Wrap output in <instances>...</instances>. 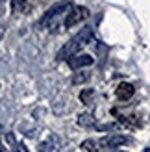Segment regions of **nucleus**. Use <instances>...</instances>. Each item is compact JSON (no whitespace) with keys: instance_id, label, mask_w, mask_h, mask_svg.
<instances>
[{"instance_id":"nucleus-3","label":"nucleus","mask_w":150,"mask_h":152,"mask_svg":"<svg viewBox=\"0 0 150 152\" xmlns=\"http://www.w3.org/2000/svg\"><path fill=\"white\" fill-rule=\"evenodd\" d=\"M71 7V2L69 0H63V2H58V4H54L50 7V10H47V13L43 15V19H41V24H48L50 20H54V19H58L61 13H65L67 10Z\"/></svg>"},{"instance_id":"nucleus-2","label":"nucleus","mask_w":150,"mask_h":152,"mask_svg":"<svg viewBox=\"0 0 150 152\" xmlns=\"http://www.w3.org/2000/svg\"><path fill=\"white\" fill-rule=\"evenodd\" d=\"M67 11H69V13H67V17H65V26H67V28L76 26L78 22H82L84 19L89 17L87 7H82V6H71Z\"/></svg>"},{"instance_id":"nucleus-6","label":"nucleus","mask_w":150,"mask_h":152,"mask_svg":"<svg viewBox=\"0 0 150 152\" xmlns=\"http://www.w3.org/2000/svg\"><path fill=\"white\" fill-rule=\"evenodd\" d=\"M133 93H135V87H133L132 83H121V86L117 87V91H115L119 100H130L133 96Z\"/></svg>"},{"instance_id":"nucleus-12","label":"nucleus","mask_w":150,"mask_h":152,"mask_svg":"<svg viewBox=\"0 0 150 152\" xmlns=\"http://www.w3.org/2000/svg\"><path fill=\"white\" fill-rule=\"evenodd\" d=\"M89 80V74L87 72H76L72 76V83L74 86H80V83H85Z\"/></svg>"},{"instance_id":"nucleus-13","label":"nucleus","mask_w":150,"mask_h":152,"mask_svg":"<svg viewBox=\"0 0 150 152\" xmlns=\"http://www.w3.org/2000/svg\"><path fill=\"white\" fill-rule=\"evenodd\" d=\"M2 35H4V26H0V39H2Z\"/></svg>"},{"instance_id":"nucleus-5","label":"nucleus","mask_w":150,"mask_h":152,"mask_svg":"<svg viewBox=\"0 0 150 152\" xmlns=\"http://www.w3.org/2000/svg\"><path fill=\"white\" fill-rule=\"evenodd\" d=\"M128 141L126 135H121V134H113V135H106L98 141V145L104 147V148H117V147H122L124 143Z\"/></svg>"},{"instance_id":"nucleus-8","label":"nucleus","mask_w":150,"mask_h":152,"mask_svg":"<svg viewBox=\"0 0 150 152\" xmlns=\"http://www.w3.org/2000/svg\"><path fill=\"white\" fill-rule=\"evenodd\" d=\"M93 96H95V89H84L80 93V100L89 106V104H93Z\"/></svg>"},{"instance_id":"nucleus-4","label":"nucleus","mask_w":150,"mask_h":152,"mask_svg":"<svg viewBox=\"0 0 150 152\" xmlns=\"http://www.w3.org/2000/svg\"><path fill=\"white\" fill-rule=\"evenodd\" d=\"M67 65L71 67L72 71H78V69H84V67H89V65H93L95 63V58L93 56H89V54H74L71 56L69 59H65Z\"/></svg>"},{"instance_id":"nucleus-7","label":"nucleus","mask_w":150,"mask_h":152,"mask_svg":"<svg viewBox=\"0 0 150 152\" xmlns=\"http://www.w3.org/2000/svg\"><path fill=\"white\" fill-rule=\"evenodd\" d=\"M78 124L80 126H93L95 119H93L91 113H80V115H78Z\"/></svg>"},{"instance_id":"nucleus-15","label":"nucleus","mask_w":150,"mask_h":152,"mask_svg":"<svg viewBox=\"0 0 150 152\" xmlns=\"http://www.w3.org/2000/svg\"><path fill=\"white\" fill-rule=\"evenodd\" d=\"M0 137H2V126H0Z\"/></svg>"},{"instance_id":"nucleus-10","label":"nucleus","mask_w":150,"mask_h":152,"mask_svg":"<svg viewBox=\"0 0 150 152\" xmlns=\"http://www.w3.org/2000/svg\"><path fill=\"white\" fill-rule=\"evenodd\" d=\"M82 148L87 150V152H96V150H98V141H95V139H85L84 143H82Z\"/></svg>"},{"instance_id":"nucleus-14","label":"nucleus","mask_w":150,"mask_h":152,"mask_svg":"<svg viewBox=\"0 0 150 152\" xmlns=\"http://www.w3.org/2000/svg\"><path fill=\"white\" fill-rule=\"evenodd\" d=\"M143 152H150V148H148V147H146V148H145V150H143Z\"/></svg>"},{"instance_id":"nucleus-16","label":"nucleus","mask_w":150,"mask_h":152,"mask_svg":"<svg viewBox=\"0 0 150 152\" xmlns=\"http://www.w3.org/2000/svg\"><path fill=\"white\" fill-rule=\"evenodd\" d=\"M4 2H6V0H0V6H2V4H4Z\"/></svg>"},{"instance_id":"nucleus-11","label":"nucleus","mask_w":150,"mask_h":152,"mask_svg":"<svg viewBox=\"0 0 150 152\" xmlns=\"http://www.w3.org/2000/svg\"><path fill=\"white\" fill-rule=\"evenodd\" d=\"M26 4H28V0H11V11L13 13H20L26 7Z\"/></svg>"},{"instance_id":"nucleus-9","label":"nucleus","mask_w":150,"mask_h":152,"mask_svg":"<svg viewBox=\"0 0 150 152\" xmlns=\"http://www.w3.org/2000/svg\"><path fill=\"white\" fill-rule=\"evenodd\" d=\"M56 139H58L56 135H50V137H48V141L41 143L39 152H52V150H54V141H56Z\"/></svg>"},{"instance_id":"nucleus-1","label":"nucleus","mask_w":150,"mask_h":152,"mask_svg":"<svg viewBox=\"0 0 150 152\" xmlns=\"http://www.w3.org/2000/svg\"><path fill=\"white\" fill-rule=\"evenodd\" d=\"M91 37H93V30L89 26H85L82 32H78L61 50L58 52V59H59V61H65V59H69L71 56L78 54V52L82 50V47H85V45L91 41Z\"/></svg>"}]
</instances>
